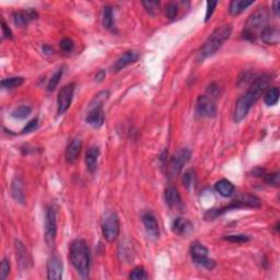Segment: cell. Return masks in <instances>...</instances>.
I'll return each instance as SVG.
<instances>
[{"mask_svg":"<svg viewBox=\"0 0 280 280\" xmlns=\"http://www.w3.org/2000/svg\"><path fill=\"white\" fill-rule=\"evenodd\" d=\"M191 151L189 149L183 148L174 153V156L171 158L168 164V174L170 177H177L182 172L183 166L190 161Z\"/></svg>","mask_w":280,"mask_h":280,"instance_id":"8","label":"cell"},{"mask_svg":"<svg viewBox=\"0 0 280 280\" xmlns=\"http://www.w3.org/2000/svg\"><path fill=\"white\" fill-rule=\"evenodd\" d=\"M10 274V262L7 258H3L0 266V277L2 280H6Z\"/></svg>","mask_w":280,"mask_h":280,"instance_id":"36","label":"cell"},{"mask_svg":"<svg viewBox=\"0 0 280 280\" xmlns=\"http://www.w3.org/2000/svg\"><path fill=\"white\" fill-rule=\"evenodd\" d=\"M271 77L269 74H263V76L257 77L255 80H253L248 92L244 95H242L236 103L235 120L236 123H240L241 120H243L248 116L251 108L268 89Z\"/></svg>","mask_w":280,"mask_h":280,"instance_id":"1","label":"cell"},{"mask_svg":"<svg viewBox=\"0 0 280 280\" xmlns=\"http://www.w3.org/2000/svg\"><path fill=\"white\" fill-rule=\"evenodd\" d=\"M74 89H76V83H68L65 87H62L57 95V114L62 115L64 113L68 111V108L72 105Z\"/></svg>","mask_w":280,"mask_h":280,"instance_id":"9","label":"cell"},{"mask_svg":"<svg viewBox=\"0 0 280 280\" xmlns=\"http://www.w3.org/2000/svg\"><path fill=\"white\" fill-rule=\"evenodd\" d=\"M269 19V12L266 7H261L255 10L252 15L249 16L245 23L243 31V37L246 40H255V33L260 29H264Z\"/></svg>","mask_w":280,"mask_h":280,"instance_id":"4","label":"cell"},{"mask_svg":"<svg viewBox=\"0 0 280 280\" xmlns=\"http://www.w3.org/2000/svg\"><path fill=\"white\" fill-rule=\"evenodd\" d=\"M254 1H246V0H233L230 3L229 11L232 15H237L243 12L246 8L252 6Z\"/></svg>","mask_w":280,"mask_h":280,"instance_id":"24","label":"cell"},{"mask_svg":"<svg viewBox=\"0 0 280 280\" xmlns=\"http://www.w3.org/2000/svg\"><path fill=\"white\" fill-rule=\"evenodd\" d=\"M196 113L200 118H214L217 114V105L215 99L208 95H200L196 103Z\"/></svg>","mask_w":280,"mask_h":280,"instance_id":"10","label":"cell"},{"mask_svg":"<svg viewBox=\"0 0 280 280\" xmlns=\"http://www.w3.org/2000/svg\"><path fill=\"white\" fill-rule=\"evenodd\" d=\"M193 223L185 218H177L172 223V231L177 236H187L193 232Z\"/></svg>","mask_w":280,"mask_h":280,"instance_id":"16","label":"cell"},{"mask_svg":"<svg viewBox=\"0 0 280 280\" xmlns=\"http://www.w3.org/2000/svg\"><path fill=\"white\" fill-rule=\"evenodd\" d=\"M57 236V214L56 209L53 205H49L46 208L45 214V242L48 248L55 245Z\"/></svg>","mask_w":280,"mask_h":280,"instance_id":"6","label":"cell"},{"mask_svg":"<svg viewBox=\"0 0 280 280\" xmlns=\"http://www.w3.org/2000/svg\"><path fill=\"white\" fill-rule=\"evenodd\" d=\"M183 184L186 187V190L190 192L196 189V186H197V177H196L194 170H189L184 173Z\"/></svg>","mask_w":280,"mask_h":280,"instance_id":"25","label":"cell"},{"mask_svg":"<svg viewBox=\"0 0 280 280\" xmlns=\"http://www.w3.org/2000/svg\"><path fill=\"white\" fill-rule=\"evenodd\" d=\"M209 251L204 244L199 243V242H194L191 246V256L194 263L203 266L207 269H214L216 267V262L214 260L208 258Z\"/></svg>","mask_w":280,"mask_h":280,"instance_id":"7","label":"cell"},{"mask_svg":"<svg viewBox=\"0 0 280 280\" xmlns=\"http://www.w3.org/2000/svg\"><path fill=\"white\" fill-rule=\"evenodd\" d=\"M104 119H105V114H104L103 104L92 102L90 106V111L88 112V114H87L86 122L89 125H91L92 127L99 128L103 125Z\"/></svg>","mask_w":280,"mask_h":280,"instance_id":"11","label":"cell"},{"mask_svg":"<svg viewBox=\"0 0 280 280\" xmlns=\"http://www.w3.org/2000/svg\"><path fill=\"white\" fill-rule=\"evenodd\" d=\"M62 277V263L59 257L52 256L47 262V278L60 280Z\"/></svg>","mask_w":280,"mask_h":280,"instance_id":"15","label":"cell"},{"mask_svg":"<svg viewBox=\"0 0 280 280\" xmlns=\"http://www.w3.org/2000/svg\"><path fill=\"white\" fill-rule=\"evenodd\" d=\"M273 11L275 12L276 15H279V11H280V1H275L273 3Z\"/></svg>","mask_w":280,"mask_h":280,"instance_id":"42","label":"cell"},{"mask_svg":"<svg viewBox=\"0 0 280 280\" xmlns=\"http://www.w3.org/2000/svg\"><path fill=\"white\" fill-rule=\"evenodd\" d=\"M15 253H16V261H18L19 263L20 268L28 269L29 266L31 265L32 261H31L30 254H29L28 250L26 249V246H24V244L21 241L15 240Z\"/></svg>","mask_w":280,"mask_h":280,"instance_id":"14","label":"cell"},{"mask_svg":"<svg viewBox=\"0 0 280 280\" xmlns=\"http://www.w3.org/2000/svg\"><path fill=\"white\" fill-rule=\"evenodd\" d=\"M165 202L172 208H182V197L177 189L170 186L165 190Z\"/></svg>","mask_w":280,"mask_h":280,"instance_id":"20","label":"cell"},{"mask_svg":"<svg viewBox=\"0 0 280 280\" xmlns=\"http://www.w3.org/2000/svg\"><path fill=\"white\" fill-rule=\"evenodd\" d=\"M62 74H64V69L62 68H59L55 74H53L52 78L49 79V81H48V86H47L48 91H54L56 89L58 83H59L60 79L62 77Z\"/></svg>","mask_w":280,"mask_h":280,"instance_id":"29","label":"cell"},{"mask_svg":"<svg viewBox=\"0 0 280 280\" xmlns=\"http://www.w3.org/2000/svg\"><path fill=\"white\" fill-rule=\"evenodd\" d=\"M11 195L16 203L24 205L26 203V195H24V183L22 178L16 177L14 178L11 184Z\"/></svg>","mask_w":280,"mask_h":280,"instance_id":"19","label":"cell"},{"mask_svg":"<svg viewBox=\"0 0 280 280\" xmlns=\"http://www.w3.org/2000/svg\"><path fill=\"white\" fill-rule=\"evenodd\" d=\"M143 222L149 236H151L152 237L159 236V233L160 232H159V224L156 217L152 214H150V212H146L143 216Z\"/></svg>","mask_w":280,"mask_h":280,"instance_id":"22","label":"cell"},{"mask_svg":"<svg viewBox=\"0 0 280 280\" xmlns=\"http://www.w3.org/2000/svg\"><path fill=\"white\" fill-rule=\"evenodd\" d=\"M69 260L74 269L83 278L89 276L90 251L85 240H74L69 248Z\"/></svg>","mask_w":280,"mask_h":280,"instance_id":"2","label":"cell"},{"mask_svg":"<svg viewBox=\"0 0 280 280\" xmlns=\"http://www.w3.org/2000/svg\"><path fill=\"white\" fill-rule=\"evenodd\" d=\"M232 34V27L230 24H224L217 28L209 35L198 53V61H204L206 58L211 57L219 51V48L227 42Z\"/></svg>","mask_w":280,"mask_h":280,"instance_id":"3","label":"cell"},{"mask_svg":"<svg viewBox=\"0 0 280 280\" xmlns=\"http://www.w3.org/2000/svg\"><path fill=\"white\" fill-rule=\"evenodd\" d=\"M43 52H45V54H52L53 51H52L51 48L48 47V46H46V45H45L44 47H43Z\"/></svg>","mask_w":280,"mask_h":280,"instance_id":"43","label":"cell"},{"mask_svg":"<svg viewBox=\"0 0 280 280\" xmlns=\"http://www.w3.org/2000/svg\"><path fill=\"white\" fill-rule=\"evenodd\" d=\"M279 100V89L277 87H273L267 89L264 93V102L266 105L273 106L277 104Z\"/></svg>","mask_w":280,"mask_h":280,"instance_id":"27","label":"cell"},{"mask_svg":"<svg viewBox=\"0 0 280 280\" xmlns=\"http://www.w3.org/2000/svg\"><path fill=\"white\" fill-rule=\"evenodd\" d=\"M37 18L36 11L33 9H28V10H20V11H15L12 14V19H14V22L16 27H24L30 22V21L34 20Z\"/></svg>","mask_w":280,"mask_h":280,"instance_id":"17","label":"cell"},{"mask_svg":"<svg viewBox=\"0 0 280 280\" xmlns=\"http://www.w3.org/2000/svg\"><path fill=\"white\" fill-rule=\"evenodd\" d=\"M143 6L145 7V9L152 15H156L159 12V9H160V2L152 1V0H149V1H143Z\"/></svg>","mask_w":280,"mask_h":280,"instance_id":"31","label":"cell"},{"mask_svg":"<svg viewBox=\"0 0 280 280\" xmlns=\"http://www.w3.org/2000/svg\"><path fill=\"white\" fill-rule=\"evenodd\" d=\"M261 39L268 45H277L280 41V31L276 27H265L261 32Z\"/></svg>","mask_w":280,"mask_h":280,"instance_id":"18","label":"cell"},{"mask_svg":"<svg viewBox=\"0 0 280 280\" xmlns=\"http://www.w3.org/2000/svg\"><path fill=\"white\" fill-rule=\"evenodd\" d=\"M37 126H39V119L33 118L27 124V126L23 128L22 133H30L32 132H34L35 129L37 128Z\"/></svg>","mask_w":280,"mask_h":280,"instance_id":"39","label":"cell"},{"mask_svg":"<svg viewBox=\"0 0 280 280\" xmlns=\"http://www.w3.org/2000/svg\"><path fill=\"white\" fill-rule=\"evenodd\" d=\"M217 5H218V1H208L207 2V10H206V16H205V22H208V21L210 20Z\"/></svg>","mask_w":280,"mask_h":280,"instance_id":"38","label":"cell"},{"mask_svg":"<svg viewBox=\"0 0 280 280\" xmlns=\"http://www.w3.org/2000/svg\"><path fill=\"white\" fill-rule=\"evenodd\" d=\"M100 150L98 147H91L86 153V165L89 172L94 173L98 169Z\"/></svg>","mask_w":280,"mask_h":280,"instance_id":"21","label":"cell"},{"mask_svg":"<svg viewBox=\"0 0 280 280\" xmlns=\"http://www.w3.org/2000/svg\"><path fill=\"white\" fill-rule=\"evenodd\" d=\"M24 82V78L22 77H10L6 78L1 80V87L3 89H15V88H18L20 86H22Z\"/></svg>","mask_w":280,"mask_h":280,"instance_id":"28","label":"cell"},{"mask_svg":"<svg viewBox=\"0 0 280 280\" xmlns=\"http://www.w3.org/2000/svg\"><path fill=\"white\" fill-rule=\"evenodd\" d=\"M60 49L65 53H69L74 49V42L70 39H64L60 41Z\"/></svg>","mask_w":280,"mask_h":280,"instance_id":"37","label":"cell"},{"mask_svg":"<svg viewBox=\"0 0 280 280\" xmlns=\"http://www.w3.org/2000/svg\"><path fill=\"white\" fill-rule=\"evenodd\" d=\"M103 26L110 31L114 30V14H113V8L111 6H105L103 10Z\"/></svg>","mask_w":280,"mask_h":280,"instance_id":"26","label":"cell"},{"mask_svg":"<svg viewBox=\"0 0 280 280\" xmlns=\"http://www.w3.org/2000/svg\"><path fill=\"white\" fill-rule=\"evenodd\" d=\"M82 149V141L79 138H74L70 143L68 144L66 148L65 152V159L66 162L69 163V164H73V163L76 162L78 160L79 156H80Z\"/></svg>","mask_w":280,"mask_h":280,"instance_id":"13","label":"cell"},{"mask_svg":"<svg viewBox=\"0 0 280 280\" xmlns=\"http://www.w3.org/2000/svg\"><path fill=\"white\" fill-rule=\"evenodd\" d=\"M265 182L268 184L269 186L278 187L280 184V178H279V172H274L271 174H265Z\"/></svg>","mask_w":280,"mask_h":280,"instance_id":"33","label":"cell"},{"mask_svg":"<svg viewBox=\"0 0 280 280\" xmlns=\"http://www.w3.org/2000/svg\"><path fill=\"white\" fill-rule=\"evenodd\" d=\"M1 30H2V35L5 39H8V40L12 39V32L9 29V27L6 24L5 21H1Z\"/></svg>","mask_w":280,"mask_h":280,"instance_id":"40","label":"cell"},{"mask_svg":"<svg viewBox=\"0 0 280 280\" xmlns=\"http://www.w3.org/2000/svg\"><path fill=\"white\" fill-rule=\"evenodd\" d=\"M178 14V7L177 3H174V2H170L168 3V5L165 6V15H166V18H169V19H174L175 16L177 15Z\"/></svg>","mask_w":280,"mask_h":280,"instance_id":"35","label":"cell"},{"mask_svg":"<svg viewBox=\"0 0 280 280\" xmlns=\"http://www.w3.org/2000/svg\"><path fill=\"white\" fill-rule=\"evenodd\" d=\"M30 113H31V107L30 106L22 105V106L16 107L15 110L11 113V115L14 116L15 118L24 119V118H27L29 115H30Z\"/></svg>","mask_w":280,"mask_h":280,"instance_id":"30","label":"cell"},{"mask_svg":"<svg viewBox=\"0 0 280 280\" xmlns=\"http://www.w3.org/2000/svg\"><path fill=\"white\" fill-rule=\"evenodd\" d=\"M138 59H139V54H138L137 52L135 51L125 52L123 55H120L118 58V60L114 62V65H113V68H112L113 72L118 73L122 69H124L125 67L136 62Z\"/></svg>","mask_w":280,"mask_h":280,"instance_id":"12","label":"cell"},{"mask_svg":"<svg viewBox=\"0 0 280 280\" xmlns=\"http://www.w3.org/2000/svg\"><path fill=\"white\" fill-rule=\"evenodd\" d=\"M215 189L221 196H222V197H231V196L235 194L236 191L235 185L225 178H222L217 182Z\"/></svg>","mask_w":280,"mask_h":280,"instance_id":"23","label":"cell"},{"mask_svg":"<svg viewBox=\"0 0 280 280\" xmlns=\"http://www.w3.org/2000/svg\"><path fill=\"white\" fill-rule=\"evenodd\" d=\"M120 223L116 212H107L102 220V235L108 243L115 242L119 236Z\"/></svg>","mask_w":280,"mask_h":280,"instance_id":"5","label":"cell"},{"mask_svg":"<svg viewBox=\"0 0 280 280\" xmlns=\"http://www.w3.org/2000/svg\"><path fill=\"white\" fill-rule=\"evenodd\" d=\"M129 278L135 279V280H141V279H147V274H146V270L144 267H135L132 270L131 275H129Z\"/></svg>","mask_w":280,"mask_h":280,"instance_id":"32","label":"cell"},{"mask_svg":"<svg viewBox=\"0 0 280 280\" xmlns=\"http://www.w3.org/2000/svg\"><path fill=\"white\" fill-rule=\"evenodd\" d=\"M224 240L232 242V243H245L250 241V236L245 235H231L224 236Z\"/></svg>","mask_w":280,"mask_h":280,"instance_id":"34","label":"cell"},{"mask_svg":"<svg viewBox=\"0 0 280 280\" xmlns=\"http://www.w3.org/2000/svg\"><path fill=\"white\" fill-rule=\"evenodd\" d=\"M105 70H100V72L95 74V81L98 82H102L104 79H105Z\"/></svg>","mask_w":280,"mask_h":280,"instance_id":"41","label":"cell"}]
</instances>
